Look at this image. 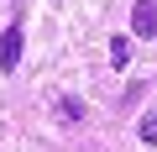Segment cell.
I'll return each mask as SVG.
<instances>
[{
	"mask_svg": "<svg viewBox=\"0 0 157 152\" xmlns=\"http://www.w3.org/2000/svg\"><path fill=\"white\" fill-rule=\"evenodd\" d=\"M16 63H21V21H11L0 32V73H11Z\"/></svg>",
	"mask_w": 157,
	"mask_h": 152,
	"instance_id": "obj_1",
	"label": "cell"
},
{
	"mask_svg": "<svg viewBox=\"0 0 157 152\" xmlns=\"http://www.w3.org/2000/svg\"><path fill=\"white\" fill-rule=\"evenodd\" d=\"M136 136H141L147 147H157V105H152V110L141 115V126H136Z\"/></svg>",
	"mask_w": 157,
	"mask_h": 152,
	"instance_id": "obj_4",
	"label": "cell"
},
{
	"mask_svg": "<svg viewBox=\"0 0 157 152\" xmlns=\"http://www.w3.org/2000/svg\"><path fill=\"white\" fill-rule=\"evenodd\" d=\"M131 37H157V0H136V11H131Z\"/></svg>",
	"mask_w": 157,
	"mask_h": 152,
	"instance_id": "obj_2",
	"label": "cell"
},
{
	"mask_svg": "<svg viewBox=\"0 0 157 152\" xmlns=\"http://www.w3.org/2000/svg\"><path fill=\"white\" fill-rule=\"evenodd\" d=\"M110 63H115V68L131 63V42H126V37H110Z\"/></svg>",
	"mask_w": 157,
	"mask_h": 152,
	"instance_id": "obj_5",
	"label": "cell"
},
{
	"mask_svg": "<svg viewBox=\"0 0 157 152\" xmlns=\"http://www.w3.org/2000/svg\"><path fill=\"white\" fill-rule=\"evenodd\" d=\"M58 121L63 126H78V121H84V100H78V95H58Z\"/></svg>",
	"mask_w": 157,
	"mask_h": 152,
	"instance_id": "obj_3",
	"label": "cell"
}]
</instances>
